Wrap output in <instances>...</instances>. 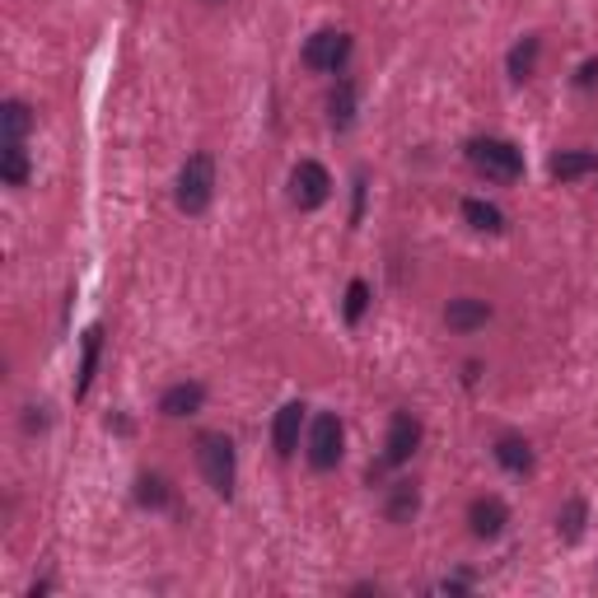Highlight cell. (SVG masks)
<instances>
[{"mask_svg":"<svg viewBox=\"0 0 598 598\" xmlns=\"http://www.w3.org/2000/svg\"><path fill=\"white\" fill-rule=\"evenodd\" d=\"M468 164L491 183H519L524 178V150L510 146V140H500V136L468 140Z\"/></svg>","mask_w":598,"mask_h":598,"instance_id":"1","label":"cell"},{"mask_svg":"<svg viewBox=\"0 0 598 598\" xmlns=\"http://www.w3.org/2000/svg\"><path fill=\"white\" fill-rule=\"evenodd\" d=\"M215 197V160L211 154H192L178 169V187H173V201H178L183 215H201Z\"/></svg>","mask_w":598,"mask_h":598,"instance_id":"2","label":"cell"},{"mask_svg":"<svg viewBox=\"0 0 598 598\" xmlns=\"http://www.w3.org/2000/svg\"><path fill=\"white\" fill-rule=\"evenodd\" d=\"M197 463H201V477L211 482L215 496H234V477H239V459H234V445L229 435H201L197 439Z\"/></svg>","mask_w":598,"mask_h":598,"instance_id":"3","label":"cell"},{"mask_svg":"<svg viewBox=\"0 0 598 598\" xmlns=\"http://www.w3.org/2000/svg\"><path fill=\"white\" fill-rule=\"evenodd\" d=\"M327 197H333V173L319 160H299L290 173V201L299 211H319Z\"/></svg>","mask_w":598,"mask_h":598,"instance_id":"4","label":"cell"},{"mask_svg":"<svg viewBox=\"0 0 598 598\" xmlns=\"http://www.w3.org/2000/svg\"><path fill=\"white\" fill-rule=\"evenodd\" d=\"M341 421L333 412H319L313 416V426H309V463L319 468V472H333L341 463Z\"/></svg>","mask_w":598,"mask_h":598,"instance_id":"5","label":"cell"},{"mask_svg":"<svg viewBox=\"0 0 598 598\" xmlns=\"http://www.w3.org/2000/svg\"><path fill=\"white\" fill-rule=\"evenodd\" d=\"M346 57H351V38H346L341 28H319V34L304 42V66L309 71H337Z\"/></svg>","mask_w":598,"mask_h":598,"instance_id":"6","label":"cell"},{"mask_svg":"<svg viewBox=\"0 0 598 598\" xmlns=\"http://www.w3.org/2000/svg\"><path fill=\"white\" fill-rule=\"evenodd\" d=\"M416 445H421V421L412 412H393L388 439H384V463L388 468H402L416 453Z\"/></svg>","mask_w":598,"mask_h":598,"instance_id":"7","label":"cell"},{"mask_svg":"<svg viewBox=\"0 0 598 598\" xmlns=\"http://www.w3.org/2000/svg\"><path fill=\"white\" fill-rule=\"evenodd\" d=\"M506 524H510V510H506V500L500 496H477L468 506V528H472V538H500L506 533Z\"/></svg>","mask_w":598,"mask_h":598,"instance_id":"8","label":"cell"},{"mask_svg":"<svg viewBox=\"0 0 598 598\" xmlns=\"http://www.w3.org/2000/svg\"><path fill=\"white\" fill-rule=\"evenodd\" d=\"M445 323L453 333H477V327L491 323V304H486V299H472V295H459V299H449Z\"/></svg>","mask_w":598,"mask_h":598,"instance_id":"9","label":"cell"},{"mask_svg":"<svg viewBox=\"0 0 598 598\" xmlns=\"http://www.w3.org/2000/svg\"><path fill=\"white\" fill-rule=\"evenodd\" d=\"M299 431H304V402H286L272 421V445H276L281 459H290L299 449Z\"/></svg>","mask_w":598,"mask_h":598,"instance_id":"10","label":"cell"},{"mask_svg":"<svg viewBox=\"0 0 598 598\" xmlns=\"http://www.w3.org/2000/svg\"><path fill=\"white\" fill-rule=\"evenodd\" d=\"M201 402H207V388H201V384H173V388H164L160 412L164 416H197Z\"/></svg>","mask_w":598,"mask_h":598,"instance_id":"11","label":"cell"},{"mask_svg":"<svg viewBox=\"0 0 598 598\" xmlns=\"http://www.w3.org/2000/svg\"><path fill=\"white\" fill-rule=\"evenodd\" d=\"M99 356H103V327L85 333V351H80V379H75V398H89L94 374H99Z\"/></svg>","mask_w":598,"mask_h":598,"instance_id":"12","label":"cell"},{"mask_svg":"<svg viewBox=\"0 0 598 598\" xmlns=\"http://www.w3.org/2000/svg\"><path fill=\"white\" fill-rule=\"evenodd\" d=\"M585 173H598V154L594 150H561V154H552V178L571 183V178H585Z\"/></svg>","mask_w":598,"mask_h":598,"instance_id":"13","label":"cell"},{"mask_svg":"<svg viewBox=\"0 0 598 598\" xmlns=\"http://www.w3.org/2000/svg\"><path fill=\"white\" fill-rule=\"evenodd\" d=\"M496 463L506 472H528L533 468V445L524 435H500L496 439Z\"/></svg>","mask_w":598,"mask_h":598,"instance_id":"14","label":"cell"},{"mask_svg":"<svg viewBox=\"0 0 598 598\" xmlns=\"http://www.w3.org/2000/svg\"><path fill=\"white\" fill-rule=\"evenodd\" d=\"M463 220L477 234H500V229H506V211L491 207V201H482V197H468L463 201Z\"/></svg>","mask_w":598,"mask_h":598,"instance_id":"15","label":"cell"},{"mask_svg":"<svg viewBox=\"0 0 598 598\" xmlns=\"http://www.w3.org/2000/svg\"><path fill=\"white\" fill-rule=\"evenodd\" d=\"M0 178H5L10 187H24L28 183V150H24V140H5V146H0Z\"/></svg>","mask_w":598,"mask_h":598,"instance_id":"16","label":"cell"},{"mask_svg":"<svg viewBox=\"0 0 598 598\" xmlns=\"http://www.w3.org/2000/svg\"><path fill=\"white\" fill-rule=\"evenodd\" d=\"M327 122H333L337 132H346L356 122V85L341 80L333 94H327Z\"/></svg>","mask_w":598,"mask_h":598,"instance_id":"17","label":"cell"},{"mask_svg":"<svg viewBox=\"0 0 598 598\" xmlns=\"http://www.w3.org/2000/svg\"><path fill=\"white\" fill-rule=\"evenodd\" d=\"M28 127H34V113H28V103H20V99H5V103H0V136H5V140H24Z\"/></svg>","mask_w":598,"mask_h":598,"instance_id":"18","label":"cell"},{"mask_svg":"<svg viewBox=\"0 0 598 598\" xmlns=\"http://www.w3.org/2000/svg\"><path fill=\"white\" fill-rule=\"evenodd\" d=\"M416 506H421L416 486L412 482H393V496H388V519H393V524H407V519L416 514Z\"/></svg>","mask_w":598,"mask_h":598,"instance_id":"19","label":"cell"},{"mask_svg":"<svg viewBox=\"0 0 598 598\" xmlns=\"http://www.w3.org/2000/svg\"><path fill=\"white\" fill-rule=\"evenodd\" d=\"M585 500H565V510L557 514V533L565 543H580V533H585Z\"/></svg>","mask_w":598,"mask_h":598,"instance_id":"20","label":"cell"},{"mask_svg":"<svg viewBox=\"0 0 598 598\" xmlns=\"http://www.w3.org/2000/svg\"><path fill=\"white\" fill-rule=\"evenodd\" d=\"M538 47H543L538 38H524V42H519L514 52H510V75H514L519 85H524L528 75H533V66H538Z\"/></svg>","mask_w":598,"mask_h":598,"instance_id":"21","label":"cell"},{"mask_svg":"<svg viewBox=\"0 0 598 598\" xmlns=\"http://www.w3.org/2000/svg\"><path fill=\"white\" fill-rule=\"evenodd\" d=\"M365 309H370V286L365 281H351V286H346V323H360Z\"/></svg>","mask_w":598,"mask_h":598,"instance_id":"22","label":"cell"},{"mask_svg":"<svg viewBox=\"0 0 598 598\" xmlns=\"http://www.w3.org/2000/svg\"><path fill=\"white\" fill-rule=\"evenodd\" d=\"M136 486H140V491H136L140 506H154V510H160L164 500H169V482H164V477H140Z\"/></svg>","mask_w":598,"mask_h":598,"instance_id":"23","label":"cell"},{"mask_svg":"<svg viewBox=\"0 0 598 598\" xmlns=\"http://www.w3.org/2000/svg\"><path fill=\"white\" fill-rule=\"evenodd\" d=\"M472 580L468 575H453V580H439V594H468Z\"/></svg>","mask_w":598,"mask_h":598,"instance_id":"24","label":"cell"},{"mask_svg":"<svg viewBox=\"0 0 598 598\" xmlns=\"http://www.w3.org/2000/svg\"><path fill=\"white\" fill-rule=\"evenodd\" d=\"M594 80H598V61H585V71H580V85H585V89H589Z\"/></svg>","mask_w":598,"mask_h":598,"instance_id":"25","label":"cell"},{"mask_svg":"<svg viewBox=\"0 0 598 598\" xmlns=\"http://www.w3.org/2000/svg\"><path fill=\"white\" fill-rule=\"evenodd\" d=\"M207 5H220V0H207Z\"/></svg>","mask_w":598,"mask_h":598,"instance_id":"26","label":"cell"}]
</instances>
